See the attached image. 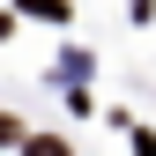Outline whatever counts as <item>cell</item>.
<instances>
[{"label": "cell", "mask_w": 156, "mask_h": 156, "mask_svg": "<svg viewBox=\"0 0 156 156\" xmlns=\"http://www.w3.org/2000/svg\"><path fill=\"white\" fill-rule=\"evenodd\" d=\"M126 134H134V156H156V134L149 126H126Z\"/></svg>", "instance_id": "3957f363"}, {"label": "cell", "mask_w": 156, "mask_h": 156, "mask_svg": "<svg viewBox=\"0 0 156 156\" xmlns=\"http://www.w3.org/2000/svg\"><path fill=\"white\" fill-rule=\"evenodd\" d=\"M30 15H45V23H67V0H23Z\"/></svg>", "instance_id": "7a4b0ae2"}, {"label": "cell", "mask_w": 156, "mask_h": 156, "mask_svg": "<svg viewBox=\"0 0 156 156\" xmlns=\"http://www.w3.org/2000/svg\"><path fill=\"white\" fill-rule=\"evenodd\" d=\"M23 156H74V149L60 141V134H30V141H23Z\"/></svg>", "instance_id": "6da1fadb"}, {"label": "cell", "mask_w": 156, "mask_h": 156, "mask_svg": "<svg viewBox=\"0 0 156 156\" xmlns=\"http://www.w3.org/2000/svg\"><path fill=\"white\" fill-rule=\"evenodd\" d=\"M0 141H30V134H23V126H15V119H8V112H0Z\"/></svg>", "instance_id": "277c9868"}]
</instances>
